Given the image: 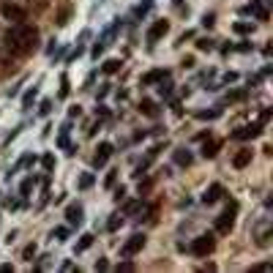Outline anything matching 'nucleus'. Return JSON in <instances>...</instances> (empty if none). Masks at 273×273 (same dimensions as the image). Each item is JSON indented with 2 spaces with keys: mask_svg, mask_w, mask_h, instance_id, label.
Listing matches in <instances>:
<instances>
[{
  "mask_svg": "<svg viewBox=\"0 0 273 273\" xmlns=\"http://www.w3.org/2000/svg\"><path fill=\"white\" fill-rule=\"evenodd\" d=\"M0 14L9 19V22H14V25L28 19V11H25L22 6H14V3H3V6H0Z\"/></svg>",
  "mask_w": 273,
  "mask_h": 273,
  "instance_id": "nucleus-4",
  "label": "nucleus"
},
{
  "mask_svg": "<svg viewBox=\"0 0 273 273\" xmlns=\"http://www.w3.org/2000/svg\"><path fill=\"white\" fill-rule=\"evenodd\" d=\"M142 246H145V235H139V232H137V235L129 238V243L121 249V254H123V257H134L137 251H142Z\"/></svg>",
  "mask_w": 273,
  "mask_h": 273,
  "instance_id": "nucleus-5",
  "label": "nucleus"
},
{
  "mask_svg": "<svg viewBox=\"0 0 273 273\" xmlns=\"http://www.w3.org/2000/svg\"><path fill=\"white\" fill-rule=\"evenodd\" d=\"M115 181H118V172H110V175H106V181H104V186H106V189H112Z\"/></svg>",
  "mask_w": 273,
  "mask_h": 273,
  "instance_id": "nucleus-21",
  "label": "nucleus"
},
{
  "mask_svg": "<svg viewBox=\"0 0 273 273\" xmlns=\"http://www.w3.org/2000/svg\"><path fill=\"white\" fill-rule=\"evenodd\" d=\"M216 153H219V142H216V139H210V142L202 145V156H205V158H213Z\"/></svg>",
  "mask_w": 273,
  "mask_h": 273,
  "instance_id": "nucleus-14",
  "label": "nucleus"
},
{
  "mask_svg": "<svg viewBox=\"0 0 273 273\" xmlns=\"http://www.w3.org/2000/svg\"><path fill=\"white\" fill-rule=\"evenodd\" d=\"M88 186H93V175H82L79 178V189H88Z\"/></svg>",
  "mask_w": 273,
  "mask_h": 273,
  "instance_id": "nucleus-20",
  "label": "nucleus"
},
{
  "mask_svg": "<svg viewBox=\"0 0 273 273\" xmlns=\"http://www.w3.org/2000/svg\"><path fill=\"white\" fill-rule=\"evenodd\" d=\"M6 46H9V52H14V55H28V52H33L38 46V30L33 28V25L19 22L6 33Z\"/></svg>",
  "mask_w": 273,
  "mask_h": 273,
  "instance_id": "nucleus-1",
  "label": "nucleus"
},
{
  "mask_svg": "<svg viewBox=\"0 0 273 273\" xmlns=\"http://www.w3.org/2000/svg\"><path fill=\"white\" fill-rule=\"evenodd\" d=\"M139 112H142V115H148V118H158V110H156V104H153L150 98L139 101Z\"/></svg>",
  "mask_w": 273,
  "mask_h": 273,
  "instance_id": "nucleus-13",
  "label": "nucleus"
},
{
  "mask_svg": "<svg viewBox=\"0 0 273 273\" xmlns=\"http://www.w3.org/2000/svg\"><path fill=\"white\" fill-rule=\"evenodd\" d=\"M150 186H153V181H145V183H139V191H148Z\"/></svg>",
  "mask_w": 273,
  "mask_h": 273,
  "instance_id": "nucleus-29",
  "label": "nucleus"
},
{
  "mask_svg": "<svg viewBox=\"0 0 273 273\" xmlns=\"http://www.w3.org/2000/svg\"><path fill=\"white\" fill-rule=\"evenodd\" d=\"M170 77V71L164 69H156V71H148V74L142 77V85H153V82H164V79Z\"/></svg>",
  "mask_w": 273,
  "mask_h": 273,
  "instance_id": "nucleus-10",
  "label": "nucleus"
},
{
  "mask_svg": "<svg viewBox=\"0 0 273 273\" xmlns=\"http://www.w3.org/2000/svg\"><path fill=\"white\" fill-rule=\"evenodd\" d=\"M213 249H216V238L213 235H199V238H194V243H191V254L194 257H208Z\"/></svg>",
  "mask_w": 273,
  "mask_h": 273,
  "instance_id": "nucleus-3",
  "label": "nucleus"
},
{
  "mask_svg": "<svg viewBox=\"0 0 273 273\" xmlns=\"http://www.w3.org/2000/svg\"><path fill=\"white\" fill-rule=\"evenodd\" d=\"M66 235H69V232H66L63 227H61V230H55V238H58V241H66Z\"/></svg>",
  "mask_w": 273,
  "mask_h": 273,
  "instance_id": "nucleus-27",
  "label": "nucleus"
},
{
  "mask_svg": "<svg viewBox=\"0 0 273 273\" xmlns=\"http://www.w3.org/2000/svg\"><path fill=\"white\" fill-rule=\"evenodd\" d=\"M249 164H251V150H241V153H235V158H232V167L243 170V167H249Z\"/></svg>",
  "mask_w": 273,
  "mask_h": 273,
  "instance_id": "nucleus-11",
  "label": "nucleus"
},
{
  "mask_svg": "<svg viewBox=\"0 0 273 273\" xmlns=\"http://www.w3.org/2000/svg\"><path fill=\"white\" fill-rule=\"evenodd\" d=\"M235 30H238V33H249V30H251V25H243V22H238V25H235Z\"/></svg>",
  "mask_w": 273,
  "mask_h": 273,
  "instance_id": "nucleus-25",
  "label": "nucleus"
},
{
  "mask_svg": "<svg viewBox=\"0 0 273 273\" xmlns=\"http://www.w3.org/2000/svg\"><path fill=\"white\" fill-rule=\"evenodd\" d=\"M222 194H224V186L222 183H213L210 189L202 194V202L205 205H213V202H219V199H222Z\"/></svg>",
  "mask_w": 273,
  "mask_h": 273,
  "instance_id": "nucleus-8",
  "label": "nucleus"
},
{
  "mask_svg": "<svg viewBox=\"0 0 273 273\" xmlns=\"http://www.w3.org/2000/svg\"><path fill=\"white\" fill-rule=\"evenodd\" d=\"M259 134H262V126H243V129H238L232 137L235 139H254Z\"/></svg>",
  "mask_w": 273,
  "mask_h": 273,
  "instance_id": "nucleus-9",
  "label": "nucleus"
},
{
  "mask_svg": "<svg viewBox=\"0 0 273 273\" xmlns=\"http://www.w3.org/2000/svg\"><path fill=\"white\" fill-rule=\"evenodd\" d=\"M199 121H213V118H219V110H210V112H197Z\"/></svg>",
  "mask_w": 273,
  "mask_h": 273,
  "instance_id": "nucleus-18",
  "label": "nucleus"
},
{
  "mask_svg": "<svg viewBox=\"0 0 273 273\" xmlns=\"http://www.w3.org/2000/svg\"><path fill=\"white\" fill-rule=\"evenodd\" d=\"M33 101H36V90H28V93H25V101H22V104H25V110H30V104H33Z\"/></svg>",
  "mask_w": 273,
  "mask_h": 273,
  "instance_id": "nucleus-19",
  "label": "nucleus"
},
{
  "mask_svg": "<svg viewBox=\"0 0 273 273\" xmlns=\"http://www.w3.org/2000/svg\"><path fill=\"white\" fill-rule=\"evenodd\" d=\"M235 213H238V205L232 202L230 208L216 219V232H219V235H230V232H232V227H235Z\"/></svg>",
  "mask_w": 273,
  "mask_h": 273,
  "instance_id": "nucleus-2",
  "label": "nucleus"
},
{
  "mask_svg": "<svg viewBox=\"0 0 273 273\" xmlns=\"http://www.w3.org/2000/svg\"><path fill=\"white\" fill-rule=\"evenodd\" d=\"M110 156H112V145L101 142V145H98V150H96V156H93V164H96V167H104Z\"/></svg>",
  "mask_w": 273,
  "mask_h": 273,
  "instance_id": "nucleus-7",
  "label": "nucleus"
},
{
  "mask_svg": "<svg viewBox=\"0 0 273 273\" xmlns=\"http://www.w3.org/2000/svg\"><path fill=\"white\" fill-rule=\"evenodd\" d=\"M167 30H170V22H167V19H156V22H153V28L148 30V41L156 44L158 38L167 36Z\"/></svg>",
  "mask_w": 273,
  "mask_h": 273,
  "instance_id": "nucleus-6",
  "label": "nucleus"
},
{
  "mask_svg": "<svg viewBox=\"0 0 273 273\" xmlns=\"http://www.w3.org/2000/svg\"><path fill=\"white\" fill-rule=\"evenodd\" d=\"M175 161L181 164V167H189V164H191V153H189V150H183V148H181V150H175Z\"/></svg>",
  "mask_w": 273,
  "mask_h": 273,
  "instance_id": "nucleus-15",
  "label": "nucleus"
},
{
  "mask_svg": "<svg viewBox=\"0 0 273 273\" xmlns=\"http://www.w3.org/2000/svg\"><path fill=\"white\" fill-rule=\"evenodd\" d=\"M36 254V246H25V257H33Z\"/></svg>",
  "mask_w": 273,
  "mask_h": 273,
  "instance_id": "nucleus-28",
  "label": "nucleus"
},
{
  "mask_svg": "<svg viewBox=\"0 0 273 273\" xmlns=\"http://www.w3.org/2000/svg\"><path fill=\"white\" fill-rule=\"evenodd\" d=\"M44 167L52 170V167H55V158H52V156H44Z\"/></svg>",
  "mask_w": 273,
  "mask_h": 273,
  "instance_id": "nucleus-26",
  "label": "nucleus"
},
{
  "mask_svg": "<svg viewBox=\"0 0 273 273\" xmlns=\"http://www.w3.org/2000/svg\"><path fill=\"white\" fill-rule=\"evenodd\" d=\"M197 46H199V49H213V41H210V38H199Z\"/></svg>",
  "mask_w": 273,
  "mask_h": 273,
  "instance_id": "nucleus-23",
  "label": "nucleus"
},
{
  "mask_svg": "<svg viewBox=\"0 0 273 273\" xmlns=\"http://www.w3.org/2000/svg\"><path fill=\"white\" fill-rule=\"evenodd\" d=\"M118 69H121V61H106L101 71H104V74H115Z\"/></svg>",
  "mask_w": 273,
  "mask_h": 273,
  "instance_id": "nucleus-16",
  "label": "nucleus"
},
{
  "mask_svg": "<svg viewBox=\"0 0 273 273\" xmlns=\"http://www.w3.org/2000/svg\"><path fill=\"white\" fill-rule=\"evenodd\" d=\"M118 270L129 273V270H134V265H131V262H121V265H118Z\"/></svg>",
  "mask_w": 273,
  "mask_h": 273,
  "instance_id": "nucleus-24",
  "label": "nucleus"
},
{
  "mask_svg": "<svg viewBox=\"0 0 273 273\" xmlns=\"http://www.w3.org/2000/svg\"><path fill=\"white\" fill-rule=\"evenodd\" d=\"M69 14H71V9L66 6V9L61 11V19H58V25H66V22H69Z\"/></svg>",
  "mask_w": 273,
  "mask_h": 273,
  "instance_id": "nucleus-22",
  "label": "nucleus"
},
{
  "mask_svg": "<svg viewBox=\"0 0 273 273\" xmlns=\"http://www.w3.org/2000/svg\"><path fill=\"white\" fill-rule=\"evenodd\" d=\"M66 219H69V224H79L82 222V205H69L66 208Z\"/></svg>",
  "mask_w": 273,
  "mask_h": 273,
  "instance_id": "nucleus-12",
  "label": "nucleus"
},
{
  "mask_svg": "<svg viewBox=\"0 0 273 273\" xmlns=\"http://www.w3.org/2000/svg\"><path fill=\"white\" fill-rule=\"evenodd\" d=\"M90 243H93V235H82V241L77 243V251H85V249H90Z\"/></svg>",
  "mask_w": 273,
  "mask_h": 273,
  "instance_id": "nucleus-17",
  "label": "nucleus"
}]
</instances>
